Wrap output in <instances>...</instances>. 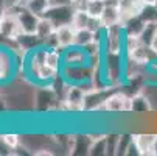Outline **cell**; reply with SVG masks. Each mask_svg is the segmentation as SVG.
<instances>
[{"label":"cell","instance_id":"obj_1","mask_svg":"<svg viewBox=\"0 0 157 156\" xmlns=\"http://www.w3.org/2000/svg\"><path fill=\"white\" fill-rule=\"evenodd\" d=\"M22 56L8 46H0V87L10 84L19 72Z\"/></svg>","mask_w":157,"mask_h":156},{"label":"cell","instance_id":"obj_2","mask_svg":"<svg viewBox=\"0 0 157 156\" xmlns=\"http://www.w3.org/2000/svg\"><path fill=\"white\" fill-rule=\"evenodd\" d=\"M129 98L131 95H128L126 92L114 89V91L107 94L104 103L98 109V113H110V114L129 113Z\"/></svg>","mask_w":157,"mask_h":156},{"label":"cell","instance_id":"obj_3","mask_svg":"<svg viewBox=\"0 0 157 156\" xmlns=\"http://www.w3.org/2000/svg\"><path fill=\"white\" fill-rule=\"evenodd\" d=\"M124 38L126 31L123 24L114 25L110 28H106L104 38H103V49L104 52H112V53H121L124 52Z\"/></svg>","mask_w":157,"mask_h":156},{"label":"cell","instance_id":"obj_4","mask_svg":"<svg viewBox=\"0 0 157 156\" xmlns=\"http://www.w3.org/2000/svg\"><path fill=\"white\" fill-rule=\"evenodd\" d=\"M132 141L140 156L157 154V133H134Z\"/></svg>","mask_w":157,"mask_h":156},{"label":"cell","instance_id":"obj_5","mask_svg":"<svg viewBox=\"0 0 157 156\" xmlns=\"http://www.w3.org/2000/svg\"><path fill=\"white\" fill-rule=\"evenodd\" d=\"M22 33L17 14L14 11H6L0 17V34L10 41H16V38Z\"/></svg>","mask_w":157,"mask_h":156},{"label":"cell","instance_id":"obj_6","mask_svg":"<svg viewBox=\"0 0 157 156\" xmlns=\"http://www.w3.org/2000/svg\"><path fill=\"white\" fill-rule=\"evenodd\" d=\"M92 64L87 49L70 46L62 50V66H86Z\"/></svg>","mask_w":157,"mask_h":156},{"label":"cell","instance_id":"obj_7","mask_svg":"<svg viewBox=\"0 0 157 156\" xmlns=\"http://www.w3.org/2000/svg\"><path fill=\"white\" fill-rule=\"evenodd\" d=\"M73 13H75V10L72 8V5H50L45 16L55 22L56 27H59V25L70 24Z\"/></svg>","mask_w":157,"mask_h":156},{"label":"cell","instance_id":"obj_8","mask_svg":"<svg viewBox=\"0 0 157 156\" xmlns=\"http://www.w3.org/2000/svg\"><path fill=\"white\" fill-rule=\"evenodd\" d=\"M154 111L151 100L148 95H145L142 91L132 94L129 98V113L131 114H151Z\"/></svg>","mask_w":157,"mask_h":156},{"label":"cell","instance_id":"obj_9","mask_svg":"<svg viewBox=\"0 0 157 156\" xmlns=\"http://www.w3.org/2000/svg\"><path fill=\"white\" fill-rule=\"evenodd\" d=\"M16 44H17V49H19V53L24 56L33 50H36L37 47H42L44 42L37 38L36 33H20L17 38H16Z\"/></svg>","mask_w":157,"mask_h":156},{"label":"cell","instance_id":"obj_10","mask_svg":"<svg viewBox=\"0 0 157 156\" xmlns=\"http://www.w3.org/2000/svg\"><path fill=\"white\" fill-rule=\"evenodd\" d=\"M22 33H36V27L39 22V16L30 11L27 6H22L16 11Z\"/></svg>","mask_w":157,"mask_h":156},{"label":"cell","instance_id":"obj_11","mask_svg":"<svg viewBox=\"0 0 157 156\" xmlns=\"http://www.w3.org/2000/svg\"><path fill=\"white\" fill-rule=\"evenodd\" d=\"M100 22H101V27L104 30L121 24V14H120L118 5L114 3V2H110V0H107V5H106L103 14L100 16Z\"/></svg>","mask_w":157,"mask_h":156},{"label":"cell","instance_id":"obj_12","mask_svg":"<svg viewBox=\"0 0 157 156\" xmlns=\"http://www.w3.org/2000/svg\"><path fill=\"white\" fill-rule=\"evenodd\" d=\"M56 38H58V44L59 49L58 50H64L67 47L73 46L75 42V28L72 27V24H65V25H59L56 27Z\"/></svg>","mask_w":157,"mask_h":156},{"label":"cell","instance_id":"obj_13","mask_svg":"<svg viewBox=\"0 0 157 156\" xmlns=\"http://www.w3.org/2000/svg\"><path fill=\"white\" fill-rule=\"evenodd\" d=\"M56 33V25L52 19H48L47 16H42L39 17V22H37V27H36V34L37 38L45 42L50 36H53Z\"/></svg>","mask_w":157,"mask_h":156},{"label":"cell","instance_id":"obj_14","mask_svg":"<svg viewBox=\"0 0 157 156\" xmlns=\"http://www.w3.org/2000/svg\"><path fill=\"white\" fill-rule=\"evenodd\" d=\"M95 41H97V33L94 30H90V28L75 30V42H73V46L87 49L89 46H92Z\"/></svg>","mask_w":157,"mask_h":156},{"label":"cell","instance_id":"obj_15","mask_svg":"<svg viewBox=\"0 0 157 156\" xmlns=\"http://www.w3.org/2000/svg\"><path fill=\"white\" fill-rule=\"evenodd\" d=\"M145 25H146V22L140 17V14L131 17L129 20H126L124 24H123L126 34H132V36H140L142 31H143V28H145Z\"/></svg>","mask_w":157,"mask_h":156},{"label":"cell","instance_id":"obj_16","mask_svg":"<svg viewBox=\"0 0 157 156\" xmlns=\"http://www.w3.org/2000/svg\"><path fill=\"white\" fill-rule=\"evenodd\" d=\"M45 64L56 72L62 69V52L58 49H47L45 52Z\"/></svg>","mask_w":157,"mask_h":156},{"label":"cell","instance_id":"obj_17","mask_svg":"<svg viewBox=\"0 0 157 156\" xmlns=\"http://www.w3.org/2000/svg\"><path fill=\"white\" fill-rule=\"evenodd\" d=\"M89 22H90V16L86 10H76L73 13V17H72V27L75 30H81V28H87Z\"/></svg>","mask_w":157,"mask_h":156},{"label":"cell","instance_id":"obj_18","mask_svg":"<svg viewBox=\"0 0 157 156\" xmlns=\"http://www.w3.org/2000/svg\"><path fill=\"white\" fill-rule=\"evenodd\" d=\"M25 6L30 11H33L34 14H37L39 17H42V16H45V13L50 6V0H27Z\"/></svg>","mask_w":157,"mask_h":156},{"label":"cell","instance_id":"obj_19","mask_svg":"<svg viewBox=\"0 0 157 156\" xmlns=\"http://www.w3.org/2000/svg\"><path fill=\"white\" fill-rule=\"evenodd\" d=\"M106 5H107V0H89L87 6H86V11L89 13L90 17L100 19V16L103 14Z\"/></svg>","mask_w":157,"mask_h":156},{"label":"cell","instance_id":"obj_20","mask_svg":"<svg viewBox=\"0 0 157 156\" xmlns=\"http://www.w3.org/2000/svg\"><path fill=\"white\" fill-rule=\"evenodd\" d=\"M155 34H157V22H146V25H145V28H143V31H142V34L139 38H140V41L143 44L151 46Z\"/></svg>","mask_w":157,"mask_h":156},{"label":"cell","instance_id":"obj_21","mask_svg":"<svg viewBox=\"0 0 157 156\" xmlns=\"http://www.w3.org/2000/svg\"><path fill=\"white\" fill-rule=\"evenodd\" d=\"M131 145H132V134H124V133L123 134H118L115 154H128Z\"/></svg>","mask_w":157,"mask_h":156},{"label":"cell","instance_id":"obj_22","mask_svg":"<svg viewBox=\"0 0 157 156\" xmlns=\"http://www.w3.org/2000/svg\"><path fill=\"white\" fill-rule=\"evenodd\" d=\"M0 139L5 142V145L8 148L13 150V153H14V150H17L20 147V136L17 134V133H2V134H0Z\"/></svg>","mask_w":157,"mask_h":156},{"label":"cell","instance_id":"obj_23","mask_svg":"<svg viewBox=\"0 0 157 156\" xmlns=\"http://www.w3.org/2000/svg\"><path fill=\"white\" fill-rule=\"evenodd\" d=\"M140 17L145 22H157V5H143L140 10Z\"/></svg>","mask_w":157,"mask_h":156},{"label":"cell","instance_id":"obj_24","mask_svg":"<svg viewBox=\"0 0 157 156\" xmlns=\"http://www.w3.org/2000/svg\"><path fill=\"white\" fill-rule=\"evenodd\" d=\"M25 3H27V0H2L3 8H5L6 11H14V13H16L19 8L25 6Z\"/></svg>","mask_w":157,"mask_h":156},{"label":"cell","instance_id":"obj_25","mask_svg":"<svg viewBox=\"0 0 157 156\" xmlns=\"http://www.w3.org/2000/svg\"><path fill=\"white\" fill-rule=\"evenodd\" d=\"M87 2H89V0H70V5H72V8L75 11L76 10H86Z\"/></svg>","mask_w":157,"mask_h":156},{"label":"cell","instance_id":"obj_26","mask_svg":"<svg viewBox=\"0 0 157 156\" xmlns=\"http://www.w3.org/2000/svg\"><path fill=\"white\" fill-rule=\"evenodd\" d=\"M33 154H36V156H44V154L52 156V154H53V151H52L50 148H37L36 151H33Z\"/></svg>","mask_w":157,"mask_h":156},{"label":"cell","instance_id":"obj_27","mask_svg":"<svg viewBox=\"0 0 157 156\" xmlns=\"http://www.w3.org/2000/svg\"><path fill=\"white\" fill-rule=\"evenodd\" d=\"M151 49L157 53V34H155V38H154V41H152V44H151Z\"/></svg>","mask_w":157,"mask_h":156},{"label":"cell","instance_id":"obj_28","mask_svg":"<svg viewBox=\"0 0 157 156\" xmlns=\"http://www.w3.org/2000/svg\"><path fill=\"white\" fill-rule=\"evenodd\" d=\"M145 5H157V0H143Z\"/></svg>","mask_w":157,"mask_h":156},{"label":"cell","instance_id":"obj_29","mask_svg":"<svg viewBox=\"0 0 157 156\" xmlns=\"http://www.w3.org/2000/svg\"><path fill=\"white\" fill-rule=\"evenodd\" d=\"M110 2H114V3H118V2H121V0H110Z\"/></svg>","mask_w":157,"mask_h":156},{"label":"cell","instance_id":"obj_30","mask_svg":"<svg viewBox=\"0 0 157 156\" xmlns=\"http://www.w3.org/2000/svg\"><path fill=\"white\" fill-rule=\"evenodd\" d=\"M0 2H2V0H0Z\"/></svg>","mask_w":157,"mask_h":156}]
</instances>
